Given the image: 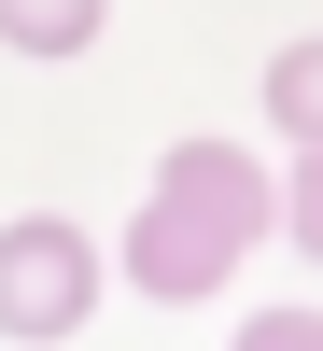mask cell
I'll return each mask as SVG.
<instances>
[{"instance_id": "cell-1", "label": "cell", "mask_w": 323, "mask_h": 351, "mask_svg": "<svg viewBox=\"0 0 323 351\" xmlns=\"http://www.w3.org/2000/svg\"><path fill=\"white\" fill-rule=\"evenodd\" d=\"M0 14H14V28H84L99 0H0Z\"/></svg>"}]
</instances>
